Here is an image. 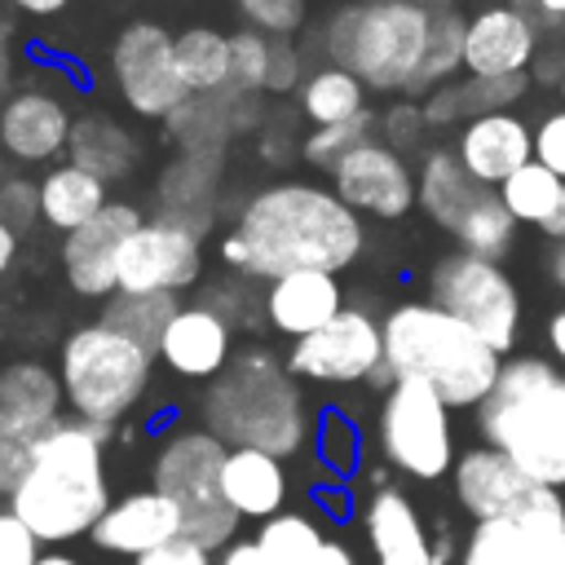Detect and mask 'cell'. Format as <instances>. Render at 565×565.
Instances as JSON below:
<instances>
[{"label":"cell","instance_id":"cell-1","mask_svg":"<svg viewBox=\"0 0 565 565\" xmlns=\"http://www.w3.org/2000/svg\"><path fill=\"white\" fill-rule=\"evenodd\" d=\"M362 216L327 185L274 181L247 194L234 230L221 238V260L243 278H282L291 269L340 274L362 256Z\"/></svg>","mask_w":565,"mask_h":565},{"label":"cell","instance_id":"cell-2","mask_svg":"<svg viewBox=\"0 0 565 565\" xmlns=\"http://www.w3.org/2000/svg\"><path fill=\"white\" fill-rule=\"evenodd\" d=\"M106 428L84 419H57L22 472L9 508L26 521L40 543H66L97 525V516L115 503L102 463Z\"/></svg>","mask_w":565,"mask_h":565},{"label":"cell","instance_id":"cell-3","mask_svg":"<svg viewBox=\"0 0 565 565\" xmlns=\"http://www.w3.org/2000/svg\"><path fill=\"white\" fill-rule=\"evenodd\" d=\"M503 358L468 322L433 300H406L384 318V375L424 380L450 406H481L499 384Z\"/></svg>","mask_w":565,"mask_h":565},{"label":"cell","instance_id":"cell-4","mask_svg":"<svg viewBox=\"0 0 565 565\" xmlns=\"http://www.w3.org/2000/svg\"><path fill=\"white\" fill-rule=\"evenodd\" d=\"M481 437L539 486H565V375L547 358H512L481 402Z\"/></svg>","mask_w":565,"mask_h":565},{"label":"cell","instance_id":"cell-5","mask_svg":"<svg viewBox=\"0 0 565 565\" xmlns=\"http://www.w3.org/2000/svg\"><path fill=\"white\" fill-rule=\"evenodd\" d=\"M203 424L230 446H256L287 459L305 446L309 415L287 362L269 349H247L234 353L203 393Z\"/></svg>","mask_w":565,"mask_h":565},{"label":"cell","instance_id":"cell-6","mask_svg":"<svg viewBox=\"0 0 565 565\" xmlns=\"http://www.w3.org/2000/svg\"><path fill=\"white\" fill-rule=\"evenodd\" d=\"M433 13L419 0H375V4H340L313 31V44L327 62L353 71L371 93L411 88L424 49H428Z\"/></svg>","mask_w":565,"mask_h":565},{"label":"cell","instance_id":"cell-7","mask_svg":"<svg viewBox=\"0 0 565 565\" xmlns=\"http://www.w3.org/2000/svg\"><path fill=\"white\" fill-rule=\"evenodd\" d=\"M154 358H159L154 349L106 322L75 327L57 349V375L71 415L110 433L146 397Z\"/></svg>","mask_w":565,"mask_h":565},{"label":"cell","instance_id":"cell-8","mask_svg":"<svg viewBox=\"0 0 565 565\" xmlns=\"http://www.w3.org/2000/svg\"><path fill=\"white\" fill-rule=\"evenodd\" d=\"M225 455L230 446L207 428L168 433L154 450V490H163L185 512V534L203 547H230L238 530V512L221 490Z\"/></svg>","mask_w":565,"mask_h":565},{"label":"cell","instance_id":"cell-9","mask_svg":"<svg viewBox=\"0 0 565 565\" xmlns=\"http://www.w3.org/2000/svg\"><path fill=\"white\" fill-rule=\"evenodd\" d=\"M419 207L441 225L450 230L463 252H477V256H503L512 247V230H516V216L503 207L499 190L477 181L455 150L446 146H433L419 163Z\"/></svg>","mask_w":565,"mask_h":565},{"label":"cell","instance_id":"cell-10","mask_svg":"<svg viewBox=\"0 0 565 565\" xmlns=\"http://www.w3.org/2000/svg\"><path fill=\"white\" fill-rule=\"evenodd\" d=\"M380 450L393 468L419 481H437L455 468L450 402L424 380H393L380 402Z\"/></svg>","mask_w":565,"mask_h":565},{"label":"cell","instance_id":"cell-11","mask_svg":"<svg viewBox=\"0 0 565 565\" xmlns=\"http://www.w3.org/2000/svg\"><path fill=\"white\" fill-rule=\"evenodd\" d=\"M428 300L446 313H455L459 322H468L481 340H490L499 353H508L516 344V327H521V296L512 287V278L477 252H450L433 265L428 274Z\"/></svg>","mask_w":565,"mask_h":565},{"label":"cell","instance_id":"cell-12","mask_svg":"<svg viewBox=\"0 0 565 565\" xmlns=\"http://www.w3.org/2000/svg\"><path fill=\"white\" fill-rule=\"evenodd\" d=\"M62 375L35 358L0 366V494H13L40 437L62 419Z\"/></svg>","mask_w":565,"mask_h":565},{"label":"cell","instance_id":"cell-13","mask_svg":"<svg viewBox=\"0 0 565 565\" xmlns=\"http://www.w3.org/2000/svg\"><path fill=\"white\" fill-rule=\"evenodd\" d=\"M110 79L137 119H168L194 93L177 75V35L150 18L128 22L110 44Z\"/></svg>","mask_w":565,"mask_h":565},{"label":"cell","instance_id":"cell-14","mask_svg":"<svg viewBox=\"0 0 565 565\" xmlns=\"http://www.w3.org/2000/svg\"><path fill=\"white\" fill-rule=\"evenodd\" d=\"M287 371L313 384H358L384 371V322L366 309H340L327 327L300 335L287 353Z\"/></svg>","mask_w":565,"mask_h":565},{"label":"cell","instance_id":"cell-15","mask_svg":"<svg viewBox=\"0 0 565 565\" xmlns=\"http://www.w3.org/2000/svg\"><path fill=\"white\" fill-rule=\"evenodd\" d=\"M203 274L199 230L177 216H146L119 252V291H185Z\"/></svg>","mask_w":565,"mask_h":565},{"label":"cell","instance_id":"cell-16","mask_svg":"<svg viewBox=\"0 0 565 565\" xmlns=\"http://www.w3.org/2000/svg\"><path fill=\"white\" fill-rule=\"evenodd\" d=\"M331 190L362 216L397 221L419 203V177L411 172L406 154L380 137H366L331 168Z\"/></svg>","mask_w":565,"mask_h":565},{"label":"cell","instance_id":"cell-17","mask_svg":"<svg viewBox=\"0 0 565 565\" xmlns=\"http://www.w3.org/2000/svg\"><path fill=\"white\" fill-rule=\"evenodd\" d=\"M146 216L124 203V199H110L93 221H84L79 230H71L62 238V269H66V282L71 291L79 296H115L119 291V252L124 243L132 238V230L141 225Z\"/></svg>","mask_w":565,"mask_h":565},{"label":"cell","instance_id":"cell-18","mask_svg":"<svg viewBox=\"0 0 565 565\" xmlns=\"http://www.w3.org/2000/svg\"><path fill=\"white\" fill-rule=\"evenodd\" d=\"M71 128H75L71 102L44 79L18 84V93L0 106V150L13 163H49L66 154Z\"/></svg>","mask_w":565,"mask_h":565},{"label":"cell","instance_id":"cell-19","mask_svg":"<svg viewBox=\"0 0 565 565\" xmlns=\"http://www.w3.org/2000/svg\"><path fill=\"white\" fill-rule=\"evenodd\" d=\"M539 44H543V31H539V22L530 13H521L508 0L481 4L477 13H468L463 71L468 75H486V79L530 75Z\"/></svg>","mask_w":565,"mask_h":565},{"label":"cell","instance_id":"cell-20","mask_svg":"<svg viewBox=\"0 0 565 565\" xmlns=\"http://www.w3.org/2000/svg\"><path fill=\"white\" fill-rule=\"evenodd\" d=\"M185 534V512L163 494V490H132V494H119L102 516L97 525L88 530V539L102 547V552H115V556H150L159 552L163 543L181 539Z\"/></svg>","mask_w":565,"mask_h":565},{"label":"cell","instance_id":"cell-21","mask_svg":"<svg viewBox=\"0 0 565 565\" xmlns=\"http://www.w3.org/2000/svg\"><path fill=\"white\" fill-rule=\"evenodd\" d=\"M455 494L477 521H516L539 494V481L503 450L472 446L455 459Z\"/></svg>","mask_w":565,"mask_h":565},{"label":"cell","instance_id":"cell-22","mask_svg":"<svg viewBox=\"0 0 565 565\" xmlns=\"http://www.w3.org/2000/svg\"><path fill=\"white\" fill-rule=\"evenodd\" d=\"M234 358L230 318L212 305H181L159 340V362L185 380H216Z\"/></svg>","mask_w":565,"mask_h":565},{"label":"cell","instance_id":"cell-23","mask_svg":"<svg viewBox=\"0 0 565 565\" xmlns=\"http://www.w3.org/2000/svg\"><path fill=\"white\" fill-rule=\"evenodd\" d=\"M455 154L477 181L499 190L516 168H525L534 159V128L512 110H490L459 128Z\"/></svg>","mask_w":565,"mask_h":565},{"label":"cell","instance_id":"cell-24","mask_svg":"<svg viewBox=\"0 0 565 565\" xmlns=\"http://www.w3.org/2000/svg\"><path fill=\"white\" fill-rule=\"evenodd\" d=\"M260 305H265V318L274 331L300 340V335L327 327L344 309V291H340L335 274H327V269H291L265 287Z\"/></svg>","mask_w":565,"mask_h":565},{"label":"cell","instance_id":"cell-25","mask_svg":"<svg viewBox=\"0 0 565 565\" xmlns=\"http://www.w3.org/2000/svg\"><path fill=\"white\" fill-rule=\"evenodd\" d=\"M366 539H371L375 565H437V552L428 543V530H424L415 503L393 486L371 494Z\"/></svg>","mask_w":565,"mask_h":565},{"label":"cell","instance_id":"cell-26","mask_svg":"<svg viewBox=\"0 0 565 565\" xmlns=\"http://www.w3.org/2000/svg\"><path fill=\"white\" fill-rule=\"evenodd\" d=\"M221 490L225 503L238 512V521H269L282 512L287 499V472L282 459L256 446H230L225 468H221Z\"/></svg>","mask_w":565,"mask_h":565},{"label":"cell","instance_id":"cell-27","mask_svg":"<svg viewBox=\"0 0 565 565\" xmlns=\"http://www.w3.org/2000/svg\"><path fill=\"white\" fill-rule=\"evenodd\" d=\"M66 154H71V163H79L93 177H102L106 185H115V181H128L132 168L141 163V141L132 137V128L124 119H115L106 110H84V115H75Z\"/></svg>","mask_w":565,"mask_h":565},{"label":"cell","instance_id":"cell-28","mask_svg":"<svg viewBox=\"0 0 565 565\" xmlns=\"http://www.w3.org/2000/svg\"><path fill=\"white\" fill-rule=\"evenodd\" d=\"M530 88V75H503V79H486V75H468L463 79H450L441 88H433L419 106H424V119L428 128H441V124H468L477 115H490V110H508L512 102H521Z\"/></svg>","mask_w":565,"mask_h":565},{"label":"cell","instance_id":"cell-29","mask_svg":"<svg viewBox=\"0 0 565 565\" xmlns=\"http://www.w3.org/2000/svg\"><path fill=\"white\" fill-rule=\"evenodd\" d=\"M106 181L93 177L88 168L79 163H53L44 177H40V221L71 234L79 230L84 221H93L102 207H106Z\"/></svg>","mask_w":565,"mask_h":565},{"label":"cell","instance_id":"cell-30","mask_svg":"<svg viewBox=\"0 0 565 565\" xmlns=\"http://www.w3.org/2000/svg\"><path fill=\"white\" fill-rule=\"evenodd\" d=\"M366 93L371 88L353 71H344L335 62H322V66H313L305 75V84L296 93V106L313 128H327V124H344V119L362 115L366 110Z\"/></svg>","mask_w":565,"mask_h":565},{"label":"cell","instance_id":"cell-31","mask_svg":"<svg viewBox=\"0 0 565 565\" xmlns=\"http://www.w3.org/2000/svg\"><path fill=\"white\" fill-rule=\"evenodd\" d=\"M177 309L181 305L168 291H115V296H106L97 322H106V327H115V331H124V335H132L159 353V340H163L168 322L177 318Z\"/></svg>","mask_w":565,"mask_h":565},{"label":"cell","instance_id":"cell-32","mask_svg":"<svg viewBox=\"0 0 565 565\" xmlns=\"http://www.w3.org/2000/svg\"><path fill=\"white\" fill-rule=\"evenodd\" d=\"M463 35H468V18L459 9H441L433 13V26H428V49H424V62L406 88V97H428L433 88L450 84L459 71H463Z\"/></svg>","mask_w":565,"mask_h":565},{"label":"cell","instance_id":"cell-33","mask_svg":"<svg viewBox=\"0 0 565 565\" xmlns=\"http://www.w3.org/2000/svg\"><path fill=\"white\" fill-rule=\"evenodd\" d=\"M177 75L190 93H221L230 84V35L216 26H185L177 35Z\"/></svg>","mask_w":565,"mask_h":565},{"label":"cell","instance_id":"cell-34","mask_svg":"<svg viewBox=\"0 0 565 565\" xmlns=\"http://www.w3.org/2000/svg\"><path fill=\"white\" fill-rule=\"evenodd\" d=\"M499 199H503V207H508L516 221L547 230V225L556 221L561 203H565V177H556L547 163L530 159L525 168H516V172L499 185Z\"/></svg>","mask_w":565,"mask_h":565},{"label":"cell","instance_id":"cell-35","mask_svg":"<svg viewBox=\"0 0 565 565\" xmlns=\"http://www.w3.org/2000/svg\"><path fill=\"white\" fill-rule=\"evenodd\" d=\"M256 547L269 556V565H327L331 539L300 512H278L256 530Z\"/></svg>","mask_w":565,"mask_h":565},{"label":"cell","instance_id":"cell-36","mask_svg":"<svg viewBox=\"0 0 565 565\" xmlns=\"http://www.w3.org/2000/svg\"><path fill=\"white\" fill-rule=\"evenodd\" d=\"M530 565H565V499L556 486H539L530 508L516 516Z\"/></svg>","mask_w":565,"mask_h":565},{"label":"cell","instance_id":"cell-37","mask_svg":"<svg viewBox=\"0 0 565 565\" xmlns=\"http://www.w3.org/2000/svg\"><path fill=\"white\" fill-rule=\"evenodd\" d=\"M375 128H380V115L366 106L362 115H353V119H344V124H327V128H309V137L300 141V159L309 163V168H335L353 146H362L366 137H375Z\"/></svg>","mask_w":565,"mask_h":565},{"label":"cell","instance_id":"cell-38","mask_svg":"<svg viewBox=\"0 0 565 565\" xmlns=\"http://www.w3.org/2000/svg\"><path fill=\"white\" fill-rule=\"evenodd\" d=\"M459 565H530L521 525L516 521H477L459 552Z\"/></svg>","mask_w":565,"mask_h":565},{"label":"cell","instance_id":"cell-39","mask_svg":"<svg viewBox=\"0 0 565 565\" xmlns=\"http://www.w3.org/2000/svg\"><path fill=\"white\" fill-rule=\"evenodd\" d=\"M269 53H274V35L260 26H238L230 31V84L243 93H265L269 79Z\"/></svg>","mask_w":565,"mask_h":565},{"label":"cell","instance_id":"cell-40","mask_svg":"<svg viewBox=\"0 0 565 565\" xmlns=\"http://www.w3.org/2000/svg\"><path fill=\"white\" fill-rule=\"evenodd\" d=\"M247 26H260L269 35H296L309 22V0H234Z\"/></svg>","mask_w":565,"mask_h":565},{"label":"cell","instance_id":"cell-41","mask_svg":"<svg viewBox=\"0 0 565 565\" xmlns=\"http://www.w3.org/2000/svg\"><path fill=\"white\" fill-rule=\"evenodd\" d=\"M305 49L296 44V35H274V53H269V79H265V93L274 97H287V93H300L305 84Z\"/></svg>","mask_w":565,"mask_h":565},{"label":"cell","instance_id":"cell-42","mask_svg":"<svg viewBox=\"0 0 565 565\" xmlns=\"http://www.w3.org/2000/svg\"><path fill=\"white\" fill-rule=\"evenodd\" d=\"M40 216V181L26 177H0V221H9L18 234Z\"/></svg>","mask_w":565,"mask_h":565},{"label":"cell","instance_id":"cell-43","mask_svg":"<svg viewBox=\"0 0 565 565\" xmlns=\"http://www.w3.org/2000/svg\"><path fill=\"white\" fill-rule=\"evenodd\" d=\"M424 128H428V119H424V106L419 102H397V106H388L384 115H380V141H388V146H397V150H406V146H415L419 137H424Z\"/></svg>","mask_w":565,"mask_h":565},{"label":"cell","instance_id":"cell-44","mask_svg":"<svg viewBox=\"0 0 565 565\" xmlns=\"http://www.w3.org/2000/svg\"><path fill=\"white\" fill-rule=\"evenodd\" d=\"M35 534L26 530V521L13 512V508H4L0 512V565H35Z\"/></svg>","mask_w":565,"mask_h":565},{"label":"cell","instance_id":"cell-45","mask_svg":"<svg viewBox=\"0 0 565 565\" xmlns=\"http://www.w3.org/2000/svg\"><path fill=\"white\" fill-rule=\"evenodd\" d=\"M534 159L547 163L556 177H565V106L539 119V128H534Z\"/></svg>","mask_w":565,"mask_h":565},{"label":"cell","instance_id":"cell-46","mask_svg":"<svg viewBox=\"0 0 565 565\" xmlns=\"http://www.w3.org/2000/svg\"><path fill=\"white\" fill-rule=\"evenodd\" d=\"M318 450H322V459H327L335 472H344V468L358 459V437H353V428H349L340 415H331V419L322 424V433H318Z\"/></svg>","mask_w":565,"mask_h":565},{"label":"cell","instance_id":"cell-47","mask_svg":"<svg viewBox=\"0 0 565 565\" xmlns=\"http://www.w3.org/2000/svg\"><path fill=\"white\" fill-rule=\"evenodd\" d=\"M141 561H150V565H212V547H203L199 539L181 534V539L163 543L159 552H150V556H141Z\"/></svg>","mask_w":565,"mask_h":565},{"label":"cell","instance_id":"cell-48","mask_svg":"<svg viewBox=\"0 0 565 565\" xmlns=\"http://www.w3.org/2000/svg\"><path fill=\"white\" fill-rule=\"evenodd\" d=\"M539 22L543 35H565V0H508Z\"/></svg>","mask_w":565,"mask_h":565},{"label":"cell","instance_id":"cell-49","mask_svg":"<svg viewBox=\"0 0 565 565\" xmlns=\"http://www.w3.org/2000/svg\"><path fill=\"white\" fill-rule=\"evenodd\" d=\"M216 565H269V556L256 547V539H252V543H247V539H234V543L221 552Z\"/></svg>","mask_w":565,"mask_h":565},{"label":"cell","instance_id":"cell-50","mask_svg":"<svg viewBox=\"0 0 565 565\" xmlns=\"http://www.w3.org/2000/svg\"><path fill=\"white\" fill-rule=\"evenodd\" d=\"M18 93V53L13 49H0V106Z\"/></svg>","mask_w":565,"mask_h":565},{"label":"cell","instance_id":"cell-51","mask_svg":"<svg viewBox=\"0 0 565 565\" xmlns=\"http://www.w3.org/2000/svg\"><path fill=\"white\" fill-rule=\"evenodd\" d=\"M18 13H26V18H57L71 0H9Z\"/></svg>","mask_w":565,"mask_h":565},{"label":"cell","instance_id":"cell-52","mask_svg":"<svg viewBox=\"0 0 565 565\" xmlns=\"http://www.w3.org/2000/svg\"><path fill=\"white\" fill-rule=\"evenodd\" d=\"M13 260H18V230L9 221H0V278L13 269Z\"/></svg>","mask_w":565,"mask_h":565},{"label":"cell","instance_id":"cell-53","mask_svg":"<svg viewBox=\"0 0 565 565\" xmlns=\"http://www.w3.org/2000/svg\"><path fill=\"white\" fill-rule=\"evenodd\" d=\"M547 344H552V353H561V362H565V309L552 313V322H547Z\"/></svg>","mask_w":565,"mask_h":565},{"label":"cell","instance_id":"cell-54","mask_svg":"<svg viewBox=\"0 0 565 565\" xmlns=\"http://www.w3.org/2000/svg\"><path fill=\"white\" fill-rule=\"evenodd\" d=\"M327 565H358V561H353V552H349L344 543L331 539V547H327Z\"/></svg>","mask_w":565,"mask_h":565},{"label":"cell","instance_id":"cell-55","mask_svg":"<svg viewBox=\"0 0 565 565\" xmlns=\"http://www.w3.org/2000/svg\"><path fill=\"white\" fill-rule=\"evenodd\" d=\"M547 269H552V278H556V287H565V243H556V252H552V260H547Z\"/></svg>","mask_w":565,"mask_h":565},{"label":"cell","instance_id":"cell-56","mask_svg":"<svg viewBox=\"0 0 565 565\" xmlns=\"http://www.w3.org/2000/svg\"><path fill=\"white\" fill-rule=\"evenodd\" d=\"M35 565H84V561L66 556V552H40V556H35Z\"/></svg>","mask_w":565,"mask_h":565},{"label":"cell","instance_id":"cell-57","mask_svg":"<svg viewBox=\"0 0 565 565\" xmlns=\"http://www.w3.org/2000/svg\"><path fill=\"white\" fill-rule=\"evenodd\" d=\"M13 35H18V31H13V18L0 13V49H13Z\"/></svg>","mask_w":565,"mask_h":565},{"label":"cell","instance_id":"cell-58","mask_svg":"<svg viewBox=\"0 0 565 565\" xmlns=\"http://www.w3.org/2000/svg\"><path fill=\"white\" fill-rule=\"evenodd\" d=\"M547 234H552L556 243H565V203H561V212H556V221L547 225Z\"/></svg>","mask_w":565,"mask_h":565},{"label":"cell","instance_id":"cell-59","mask_svg":"<svg viewBox=\"0 0 565 565\" xmlns=\"http://www.w3.org/2000/svg\"><path fill=\"white\" fill-rule=\"evenodd\" d=\"M428 13H441V9H459V0H419Z\"/></svg>","mask_w":565,"mask_h":565},{"label":"cell","instance_id":"cell-60","mask_svg":"<svg viewBox=\"0 0 565 565\" xmlns=\"http://www.w3.org/2000/svg\"><path fill=\"white\" fill-rule=\"evenodd\" d=\"M358 4H375V0H358Z\"/></svg>","mask_w":565,"mask_h":565},{"label":"cell","instance_id":"cell-61","mask_svg":"<svg viewBox=\"0 0 565 565\" xmlns=\"http://www.w3.org/2000/svg\"><path fill=\"white\" fill-rule=\"evenodd\" d=\"M561 97H565V79H561Z\"/></svg>","mask_w":565,"mask_h":565},{"label":"cell","instance_id":"cell-62","mask_svg":"<svg viewBox=\"0 0 565 565\" xmlns=\"http://www.w3.org/2000/svg\"><path fill=\"white\" fill-rule=\"evenodd\" d=\"M137 565H150V561H137Z\"/></svg>","mask_w":565,"mask_h":565}]
</instances>
